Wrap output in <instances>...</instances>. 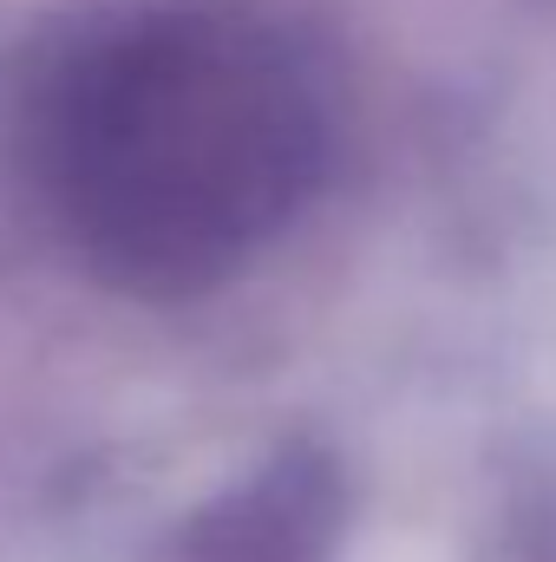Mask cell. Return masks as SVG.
Masks as SVG:
<instances>
[{
	"instance_id": "6da1fadb",
	"label": "cell",
	"mask_w": 556,
	"mask_h": 562,
	"mask_svg": "<svg viewBox=\"0 0 556 562\" xmlns=\"http://www.w3.org/2000/svg\"><path fill=\"white\" fill-rule=\"evenodd\" d=\"M334 119L308 46L243 0H125L79 20L26 99V170L112 288L197 294L308 210Z\"/></svg>"
}]
</instances>
